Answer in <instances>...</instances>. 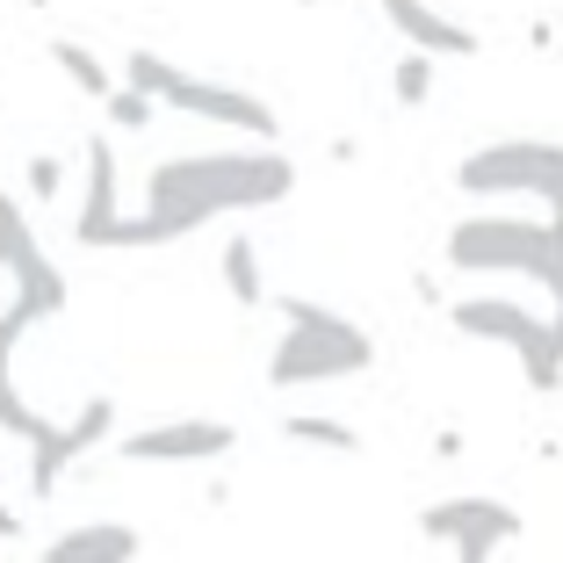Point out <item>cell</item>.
Masks as SVG:
<instances>
[{
  "label": "cell",
  "mask_w": 563,
  "mask_h": 563,
  "mask_svg": "<svg viewBox=\"0 0 563 563\" xmlns=\"http://www.w3.org/2000/svg\"><path fill=\"white\" fill-rule=\"evenodd\" d=\"M0 275L15 282V303H30L36 318H58L73 303V289H66V275L51 267V253L36 246V232H30V217H22V202L0 188Z\"/></svg>",
  "instance_id": "8"
},
{
  "label": "cell",
  "mask_w": 563,
  "mask_h": 563,
  "mask_svg": "<svg viewBox=\"0 0 563 563\" xmlns=\"http://www.w3.org/2000/svg\"><path fill=\"white\" fill-rule=\"evenodd\" d=\"M282 433L303 448H332V455H362V433L347 427V419H325V412H289L282 419Z\"/></svg>",
  "instance_id": "17"
},
{
  "label": "cell",
  "mask_w": 563,
  "mask_h": 563,
  "mask_svg": "<svg viewBox=\"0 0 563 563\" xmlns=\"http://www.w3.org/2000/svg\"><path fill=\"white\" fill-rule=\"evenodd\" d=\"M448 325L470 332V340L506 347L534 390H556L563 383V332H556V318H534L528 303H514V297H463V303H448Z\"/></svg>",
  "instance_id": "6"
},
{
  "label": "cell",
  "mask_w": 563,
  "mask_h": 563,
  "mask_svg": "<svg viewBox=\"0 0 563 563\" xmlns=\"http://www.w3.org/2000/svg\"><path fill=\"white\" fill-rule=\"evenodd\" d=\"M390 95H398V109H419L433 95V51H405L390 66Z\"/></svg>",
  "instance_id": "18"
},
{
  "label": "cell",
  "mask_w": 563,
  "mask_h": 563,
  "mask_svg": "<svg viewBox=\"0 0 563 563\" xmlns=\"http://www.w3.org/2000/svg\"><path fill=\"white\" fill-rule=\"evenodd\" d=\"M101 109H109V131H145V123H152V109H159V101H152L145 87H131V80H123L117 95L101 101Z\"/></svg>",
  "instance_id": "19"
},
{
  "label": "cell",
  "mask_w": 563,
  "mask_h": 563,
  "mask_svg": "<svg viewBox=\"0 0 563 563\" xmlns=\"http://www.w3.org/2000/svg\"><path fill=\"white\" fill-rule=\"evenodd\" d=\"M30 196L36 202H58V196H66V159H58V152H36V159H30Z\"/></svg>",
  "instance_id": "20"
},
{
  "label": "cell",
  "mask_w": 563,
  "mask_h": 563,
  "mask_svg": "<svg viewBox=\"0 0 563 563\" xmlns=\"http://www.w3.org/2000/svg\"><path fill=\"white\" fill-rule=\"evenodd\" d=\"M30 8H51V0H30Z\"/></svg>",
  "instance_id": "23"
},
{
  "label": "cell",
  "mask_w": 563,
  "mask_h": 563,
  "mask_svg": "<svg viewBox=\"0 0 563 563\" xmlns=\"http://www.w3.org/2000/svg\"><path fill=\"white\" fill-rule=\"evenodd\" d=\"M239 448V427L224 419H159V427H137L117 441V455L131 463H217Z\"/></svg>",
  "instance_id": "10"
},
{
  "label": "cell",
  "mask_w": 563,
  "mask_h": 563,
  "mask_svg": "<svg viewBox=\"0 0 563 563\" xmlns=\"http://www.w3.org/2000/svg\"><path fill=\"white\" fill-rule=\"evenodd\" d=\"M123 80H131V87H145V95H152V101H166V109H188V117L217 123V131H239V137H253V145H275V131H282V117L267 109L261 95H253V87L196 80V73L166 66L159 51H131V66H123Z\"/></svg>",
  "instance_id": "3"
},
{
  "label": "cell",
  "mask_w": 563,
  "mask_h": 563,
  "mask_svg": "<svg viewBox=\"0 0 563 563\" xmlns=\"http://www.w3.org/2000/svg\"><path fill=\"white\" fill-rule=\"evenodd\" d=\"M383 15H390V30H398L412 51H433V58H477L484 51V36L470 30V22L441 15L433 0H383Z\"/></svg>",
  "instance_id": "11"
},
{
  "label": "cell",
  "mask_w": 563,
  "mask_h": 563,
  "mask_svg": "<svg viewBox=\"0 0 563 563\" xmlns=\"http://www.w3.org/2000/svg\"><path fill=\"white\" fill-rule=\"evenodd\" d=\"M549 303H556V332H563V253H556V267H549Z\"/></svg>",
  "instance_id": "21"
},
{
  "label": "cell",
  "mask_w": 563,
  "mask_h": 563,
  "mask_svg": "<svg viewBox=\"0 0 563 563\" xmlns=\"http://www.w3.org/2000/svg\"><path fill=\"white\" fill-rule=\"evenodd\" d=\"M463 196H534L549 224H563V145L556 137H498L455 166Z\"/></svg>",
  "instance_id": "5"
},
{
  "label": "cell",
  "mask_w": 563,
  "mask_h": 563,
  "mask_svg": "<svg viewBox=\"0 0 563 563\" xmlns=\"http://www.w3.org/2000/svg\"><path fill=\"white\" fill-rule=\"evenodd\" d=\"M15 534H22V514L8 506V498H0V542H15Z\"/></svg>",
  "instance_id": "22"
},
{
  "label": "cell",
  "mask_w": 563,
  "mask_h": 563,
  "mask_svg": "<svg viewBox=\"0 0 563 563\" xmlns=\"http://www.w3.org/2000/svg\"><path fill=\"white\" fill-rule=\"evenodd\" d=\"M137 556H145V534L123 520H87V528H66L58 542H44V563H137Z\"/></svg>",
  "instance_id": "14"
},
{
  "label": "cell",
  "mask_w": 563,
  "mask_h": 563,
  "mask_svg": "<svg viewBox=\"0 0 563 563\" xmlns=\"http://www.w3.org/2000/svg\"><path fill=\"white\" fill-rule=\"evenodd\" d=\"M419 534H427V542H448L455 563H492L498 549L520 534V514L506 498H433L427 514H419Z\"/></svg>",
  "instance_id": "7"
},
{
  "label": "cell",
  "mask_w": 563,
  "mask_h": 563,
  "mask_svg": "<svg viewBox=\"0 0 563 563\" xmlns=\"http://www.w3.org/2000/svg\"><path fill=\"white\" fill-rule=\"evenodd\" d=\"M217 267H224V297L232 303H267V282H261V246H253L246 232H232L224 239V253H217Z\"/></svg>",
  "instance_id": "15"
},
{
  "label": "cell",
  "mask_w": 563,
  "mask_h": 563,
  "mask_svg": "<svg viewBox=\"0 0 563 563\" xmlns=\"http://www.w3.org/2000/svg\"><path fill=\"white\" fill-rule=\"evenodd\" d=\"M117 224H123L117 145H109V137H95V145H87V196H80V217H73V239H80V246H101Z\"/></svg>",
  "instance_id": "13"
},
{
  "label": "cell",
  "mask_w": 563,
  "mask_h": 563,
  "mask_svg": "<svg viewBox=\"0 0 563 563\" xmlns=\"http://www.w3.org/2000/svg\"><path fill=\"white\" fill-rule=\"evenodd\" d=\"M376 362V340H368L354 318L325 311V303L282 297V340L267 354V383L275 390H311V383H347Z\"/></svg>",
  "instance_id": "2"
},
{
  "label": "cell",
  "mask_w": 563,
  "mask_h": 563,
  "mask_svg": "<svg viewBox=\"0 0 563 563\" xmlns=\"http://www.w3.org/2000/svg\"><path fill=\"white\" fill-rule=\"evenodd\" d=\"M30 325H36L30 303H8V311H0V433H15V441H44L51 433V419L22 398V383H15V347H22Z\"/></svg>",
  "instance_id": "12"
},
{
  "label": "cell",
  "mask_w": 563,
  "mask_h": 563,
  "mask_svg": "<svg viewBox=\"0 0 563 563\" xmlns=\"http://www.w3.org/2000/svg\"><path fill=\"white\" fill-rule=\"evenodd\" d=\"M297 196V159L275 145H239V152H188L159 159L145 174V210L123 217L101 246H174L210 217L232 210H275Z\"/></svg>",
  "instance_id": "1"
},
{
  "label": "cell",
  "mask_w": 563,
  "mask_h": 563,
  "mask_svg": "<svg viewBox=\"0 0 563 563\" xmlns=\"http://www.w3.org/2000/svg\"><path fill=\"white\" fill-rule=\"evenodd\" d=\"M51 66L66 73V80L80 87L87 101H109V95H117V80H109V66H101V58H95L87 44H73V36H58V44H51Z\"/></svg>",
  "instance_id": "16"
},
{
  "label": "cell",
  "mask_w": 563,
  "mask_h": 563,
  "mask_svg": "<svg viewBox=\"0 0 563 563\" xmlns=\"http://www.w3.org/2000/svg\"><path fill=\"white\" fill-rule=\"evenodd\" d=\"M109 433H117V398H87L66 427H51L44 441H30V492L51 498L58 484H66V470L80 463V455H95Z\"/></svg>",
  "instance_id": "9"
},
{
  "label": "cell",
  "mask_w": 563,
  "mask_h": 563,
  "mask_svg": "<svg viewBox=\"0 0 563 563\" xmlns=\"http://www.w3.org/2000/svg\"><path fill=\"white\" fill-rule=\"evenodd\" d=\"M563 253V224H534V217H514V210H484V217H463L448 232V267L463 275H534L549 282Z\"/></svg>",
  "instance_id": "4"
}]
</instances>
